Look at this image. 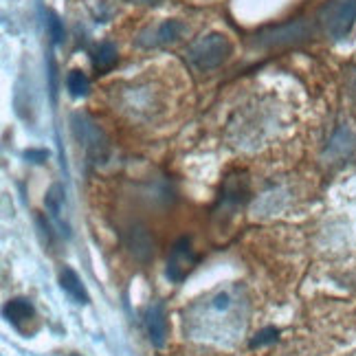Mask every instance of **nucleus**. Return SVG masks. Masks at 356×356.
I'll return each mask as SVG.
<instances>
[{
	"label": "nucleus",
	"mask_w": 356,
	"mask_h": 356,
	"mask_svg": "<svg viewBox=\"0 0 356 356\" xmlns=\"http://www.w3.org/2000/svg\"><path fill=\"white\" fill-rule=\"evenodd\" d=\"M26 159H35V163H42L47 159V152H40V149H29V152H26Z\"/></svg>",
	"instance_id": "nucleus-20"
},
{
	"label": "nucleus",
	"mask_w": 356,
	"mask_h": 356,
	"mask_svg": "<svg viewBox=\"0 0 356 356\" xmlns=\"http://www.w3.org/2000/svg\"><path fill=\"white\" fill-rule=\"evenodd\" d=\"M317 22L330 40H343L356 22V0H325Z\"/></svg>",
	"instance_id": "nucleus-3"
},
{
	"label": "nucleus",
	"mask_w": 356,
	"mask_h": 356,
	"mask_svg": "<svg viewBox=\"0 0 356 356\" xmlns=\"http://www.w3.org/2000/svg\"><path fill=\"white\" fill-rule=\"evenodd\" d=\"M246 194H249V181H246V176L240 172L231 174L225 181L220 202L227 204V207H238V204L246 200Z\"/></svg>",
	"instance_id": "nucleus-12"
},
{
	"label": "nucleus",
	"mask_w": 356,
	"mask_h": 356,
	"mask_svg": "<svg viewBox=\"0 0 356 356\" xmlns=\"http://www.w3.org/2000/svg\"><path fill=\"white\" fill-rule=\"evenodd\" d=\"M356 149V134L350 128H339L332 136V141L327 143V159L332 161H346L348 156H352V152Z\"/></svg>",
	"instance_id": "nucleus-11"
},
{
	"label": "nucleus",
	"mask_w": 356,
	"mask_h": 356,
	"mask_svg": "<svg viewBox=\"0 0 356 356\" xmlns=\"http://www.w3.org/2000/svg\"><path fill=\"white\" fill-rule=\"evenodd\" d=\"M231 56H234V44H231V40L220 31H211L207 35L194 40L187 49L189 64L200 73L216 71V68H220L225 62H229Z\"/></svg>",
	"instance_id": "nucleus-2"
},
{
	"label": "nucleus",
	"mask_w": 356,
	"mask_h": 356,
	"mask_svg": "<svg viewBox=\"0 0 356 356\" xmlns=\"http://www.w3.org/2000/svg\"><path fill=\"white\" fill-rule=\"evenodd\" d=\"M145 330H147V337H149V343L154 348H163L168 341V334H170V325H168V312H165V306L161 304H152L147 310H145Z\"/></svg>",
	"instance_id": "nucleus-9"
},
{
	"label": "nucleus",
	"mask_w": 356,
	"mask_h": 356,
	"mask_svg": "<svg viewBox=\"0 0 356 356\" xmlns=\"http://www.w3.org/2000/svg\"><path fill=\"white\" fill-rule=\"evenodd\" d=\"M117 62H119V53H117V47L111 44V42H102L97 49L92 51V68H95V73H99V75L111 73L113 68L117 66Z\"/></svg>",
	"instance_id": "nucleus-13"
},
{
	"label": "nucleus",
	"mask_w": 356,
	"mask_h": 356,
	"mask_svg": "<svg viewBox=\"0 0 356 356\" xmlns=\"http://www.w3.org/2000/svg\"><path fill=\"white\" fill-rule=\"evenodd\" d=\"M88 86H90V81H88L86 73H81L79 68H75V71L66 75V88L73 97H84L88 92Z\"/></svg>",
	"instance_id": "nucleus-15"
},
{
	"label": "nucleus",
	"mask_w": 356,
	"mask_h": 356,
	"mask_svg": "<svg viewBox=\"0 0 356 356\" xmlns=\"http://www.w3.org/2000/svg\"><path fill=\"white\" fill-rule=\"evenodd\" d=\"M62 200H64V194H62V189L56 185L51 191H49V196H47V209L51 211L53 218H60V211H62Z\"/></svg>",
	"instance_id": "nucleus-17"
},
{
	"label": "nucleus",
	"mask_w": 356,
	"mask_h": 356,
	"mask_svg": "<svg viewBox=\"0 0 356 356\" xmlns=\"http://www.w3.org/2000/svg\"><path fill=\"white\" fill-rule=\"evenodd\" d=\"M246 325V297L240 286H225L198 299L185 312V330L191 339L209 343H231Z\"/></svg>",
	"instance_id": "nucleus-1"
},
{
	"label": "nucleus",
	"mask_w": 356,
	"mask_h": 356,
	"mask_svg": "<svg viewBox=\"0 0 356 356\" xmlns=\"http://www.w3.org/2000/svg\"><path fill=\"white\" fill-rule=\"evenodd\" d=\"M47 31L56 44L64 40V22L60 20L56 11H47Z\"/></svg>",
	"instance_id": "nucleus-16"
},
{
	"label": "nucleus",
	"mask_w": 356,
	"mask_h": 356,
	"mask_svg": "<svg viewBox=\"0 0 356 356\" xmlns=\"http://www.w3.org/2000/svg\"><path fill=\"white\" fill-rule=\"evenodd\" d=\"M198 264V255L194 253V249H191V242L187 238H181L174 249L170 253V259H168V277L174 282V284H181L187 280V275L191 270H194V266Z\"/></svg>",
	"instance_id": "nucleus-6"
},
{
	"label": "nucleus",
	"mask_w": 356,
	"mask_h": 356,
	"mask_svg": "<svg viewBox=\"0 0 356 356\" xmlns=\"http://www.w3.org/2000/svg\"><path fill=\"white\" fill-rule=\"evenodd\" d=\"M312 35V26L306 20H293L286 24L270 26V29L255 35V44L262 49H277V47H291L299 44Z\"/></svg>",
	"instance_id": "nucleus-4"
},
{
	"label": "nucleus",
	"mask_w": 356,
	"mask_h": 356,
	"mask_svg": "<svg viewBox=\"0 0 356 356\" xmlns=\"http://www.w3.org/2000/svg\"><path fill=\"white\" fill-rule=\"evenodd\" d=\"M123 246L136 262H149L154 257V238L149 236V231L141 225H132L123 231Z\"/></svg>",
	"instance_id": "nucleus-7"
},
{
	"label": "nucleus",
	"mask_w": 356,
	"mask_h": 356,
	"mask_svg": "<svg viewBox=\"0 0 356 356\" xmlns=\"http://www.w3.org/2000/svg\"><path fill=\"white\" fill-rule=\"evenodd\" d=\"M348 86H350L352 97L356 99V68H350V73H348Z\"/></svg>",
	"instance_id": "nucleus-19"
},
{
	"label": "nucleus",
	"mask_w": 356,
	"mask_h": 356,
	"mask_svg": "<svg viewBox=\"0 0 356 356\" xmlns=\"http://www.w3.org/2000/svg\"><path fill=\"white\" fill-rule=\"evenodd\" d=\"M187 31V26L181 20H163L161 24L147 26L136 38V44L143 49H156V47H165L178 42Z\"/></svg>",
	"instance_id": "nucleus-5"
},
{
	"label": "nucleus",
	"mask_w": 356,
	"mask_h": 356,
	"mask_svg": "<svg viewBox=\"0 0 356 356\" xmlns=\"http://www.w3.org/2000/svg\"><path fill=\"white\" fill-rule=\"evenodd\" d=\"M5 319L13 327H18V330H24V325L31 323L35 319V310L31 306V301L24 299V297H16V299L7 301V306H5Z\"/></svg>",
	"instance_id": "nucleus-10"
},
{
	"label": "nucleus",
	"mask_w": 356,
	"mask_h": 356,
	"mask_svg": "<svg viewBox=\"0 0 356 356\" xmlns=\"http://www.w3.org/2000/svg\"><path fill=\"white\" fill-rule=\"evenodd\" d=\"M73 123H75V132H77V136H79V141L84 143L88 156H92L95 161L104 159V152H106V139H104L102 130H99L97 126H95V123H92L88 117H84V115H75Z\"/></svg>",
	"instance_id": "nucleus-8"
},
{
	"label": "nucleus",
	"mask_w": 356,
	"mask_h": 356,
	"mask_svg": "<svg viewBox=\"0 0 356 356\" xmlns=\"http://www.w3.org/2000/svg\"><path fill=\"white\" fill-rule=\"evenodd\" d=\"M60 286L64 289V293L75 299L77 304H88V293L84 289V284L77 277V273L73 268H64L62 275H60Z\"/></svg>",
	"instance_id": "nucleus-14"
},
{
	"label": "nucleus",
	"mask_w": 356,
	"mask_h": 356,
	"mask_svg": "<svg viewBox=\"0 0 356 356\" xmlns=\"http://www.w3.org/2000/svg\"><path fill=\"white\" fill-rule=\"evenodd\" d=\"M130 3H141V5H159L163 0H130Z\"/></svg>",
	"instance_id": "nucleus-21"
},
{
	"label": "nucleus",
	"mask_w": 356,
	"mask_h": 356,
	"mask_svg": "<svg viewBox=\"0 0 356 356\" xmlns=\"http://www.w3.org/2000/svg\"><path fill=\"white\" fill-rule=\"evenodd\" d=\"M277 339V330L275 327H264L262 332H257V337L251 341V348H259V346H266V343H275Z\"/></svg>",
	"instance_id": "nucleus-18"
}]
</instances>
